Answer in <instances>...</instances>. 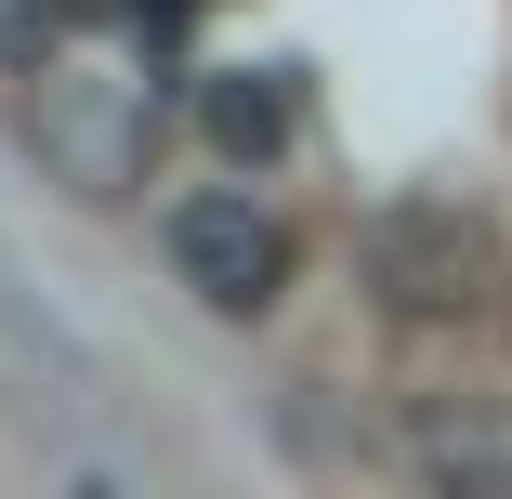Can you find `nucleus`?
<instances>
[{
  "mask_svg": "<svg viewBox=\"0 0 512 499\" xmlns=\"http://www.w3.org/2000/svg\"><path fill=\"white\" fill-rule=\"evenodd\" d=\"M27 145H40V171L66 184V197H132L145 184V158H158V79H145V53H119V40H79L66 14H40V53H27Z\"/></svg>",
  "mask_w": 512,
  "mask_h": 499,
  "instance_id": "nucleus-1",
  "label": "nucleus"
},
{
  "mask_svg": "<svg viewBox=\"0 0 512 499\" xmlns=\"http://www.w3.org/2000/svg\"><path fill=\"white\" fill-rule=\"evenodd\" d=\"M158 250H171V276H184L211 316H276V289H289V224L263 211L250 184H197V197H171Z\"/></svg>",
  "mask_w": 512,
  "mask_h": 499,
  "instance_id": "nucleus-2",
  "label": "nucleus"
},
{
  "mask_svg": "<svg viewBox=\"0 0 512 499\" xmlns=\"http://www.w3.org/2000/svg\"><path fill=\"white\" fill-rule=\"evenodd\" d=\"M368 289L394 316H486V289H499V237L473 211H447V197H407V211L368 224Z\"/></svg>",
  "mask_w": 512,
  "mask_h": 499,
  "instance_id": "nucleus-3",
  "label": "nucleus"
},
{
  "mask_svg": "<svg viewBox=\"0 0 512 499\" xmlns=\"http://www.w3.org/2000/svg\"><path fill=\"white\" fill-rule=\"evenodd\" d=\"M197 132L263 171V158L302 132V79H289V66H211V79H197Z\"/></svg>",
  "mask_w": 512,
  "mask_h": 499,
  "instance_id": "nucleus-4",
  "label": "nucleus"
}]
</instances>
